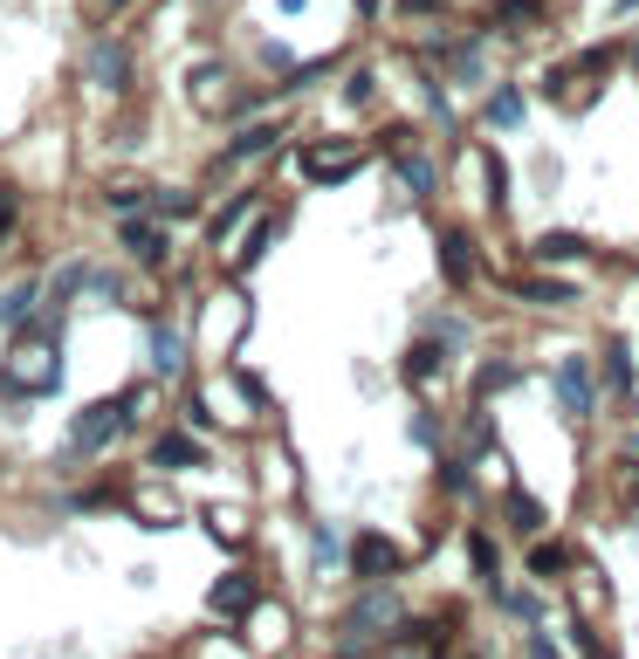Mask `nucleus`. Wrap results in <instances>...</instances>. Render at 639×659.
Wrapping results in <instances>:
<instances>
[{"label":"nucleus","instance_id":"obj_1","mask_svg":"<svg viewBox=\"0 0 639 659\" xmlns=\"http://www.w3.org/2000/svg\"><path fill=\"white\" fill-rule=\"evenodd\" d=\"M138 419V392H124V398H104V405H90L83 419L69 426V453H104L124 426Z\"/></svg>","mask_w":639,"mask_h":659},{"label":"nucleus","instance_id":"obj_2","mask_svg":"<svg viewBox=\"0 0 639 659\" xmlns=\"http://www.w3.org/2000/svg\"><path fill=\"white\" fill-rule=\"evenodd\" d=\"M557 398H564V413H578V419L598 405V385H592V365H584V358L557 365Z\"/></svg>","mask_w":639,"mask_h":659},{"label":"nucleus","instance_id":"obj_3","mask_svg":"<svg viewBox=\"0 0 639 659\" xmlns=\"http://www.w3.org/2000/svg\"><path fill=\"white\" fill-rule=\"evenodd\" d=\"M90 76L104 90H132V48L124 42H90Z\"/></svg>","mask_w":639,"mask_h":659},{"label":"nucleus","instance_id":"obj_4","mask_svg":"<svg viewBox=\"0 0 639 659\" xmlns=\"http://www.w3.org/2000/svg\"><path fill=\"white\" fill-rule=\"evenodd\" d=\"M207 604H214L220 618H248L254 604H262V591H254V577H248V570H235V577H220V585H214Z\"/></svg>","mask_w":639,"mask_h":659},{"label":"nucleus","instance_id":"obj_5","mask_svg":"<svg viewBox=\"0 0 639 659\" xmlns=\"http://www.w3.org/2000/svg\"><path fill=\"white\" fill-rule=\"evenodd\" d=\"M351 570H357V577H392V570H399V550H392V536H357V550H351Z\"/></svg>","mask_w":639,"mask_h":659},{"label":"nucleus","instance_id":"obj_6","mask_svg":"<svg viewBox=\"0 0 639 659\" xmlns=\"http://www.w3.org/2000/svg\"><path fill=\"white\" fill-rule=\"evenodd\" d=\"M441 268H447V282H475V241L461 234V227L441 234Z\"/></svg>","mask_w":639,"mask_h":659},{"label":"nucleus","instance_id":"obj_7","mask_svg":"<svg viewBox=\"0 0 639 659\" xmlns=\"http://www.w3.org/2000/svg\"><path fill=\"white\" fill-rule=\"evenodd\" d=\"M117 234H124V247H132L138 262H166V234H159V227H151V220H124Z\"/></svg>","mask_w":639,"mask_h":659},{"label":"nucleus","instance_id":"obj_8","mask_svg":"<svg viewBox=\"0 0 639 659\" xmlns=\"http://www.w3.org/2000/svg\"><path fill=\"white\" fill-rule=\"evenodd\" d=\"M441 358H447V344H441V337L426 330V344H413V350H406V385H426V378H433V365H441Z\"/></svg>","mask_w":639,"mask_h":659},{"label":"nucleus","instance_id":"obj_9","mask_svg":"<svg viewBox=\"0 0 639 659\" xmlns=\"http://www.w3.org/2000/svg\"><path fill=\"white\" fill-rule=\"evenodd\" d=\"M529 255L536 262H584V255H592V241H584V234H544Z\"/></svg>","mask_w":639,"mask_h":659},{"label":"nucleus","instance_id":"obj_10","mask_svg":"<svg viewBox=\"0 0 639 659\" xmlns=\"http://www.w3.org/2000/svg\"><path fill=\"white\" fill-rule=\"evenodd\" d=\"M179 358H186V344H179V330L172 323H151V365H159L166 378L179 371Z\"/></svg>","mask_w":639,"mask_h":659},{"label":"nucleus","instance_id":"obj_11","mask_svg":"<svg viewBox=\"0 0 639 659\" xmlns=\"http://www.w3.org/2000/svg\"><path fill=\"white\" fill-rule=\"evenodd\" d=\"M392 618H399V598H392V591H372V598H365V604L351 612V625H357V632H372V625H392Z\"/></svg>","mask_w":639,"mask_h":659},{"label":"nucleus","instance_id":"obj_12","mask_svg":"<svg viewBox=\"0 0 639 659\" xmlns=\"http://www.w3.org/2000/svg\"><path fill=\"white\" fill-rule=\"evenodd\" d=\"M351 165H357V151L351 144H330V151H317V159H310V180H344Z\"/></svg>","mask_w":639,"mask_h":659},{"label":"nucleus","instance_id":"obj_13","mask_svg":"<svg viewBox=\"0 0 639 659\" xmlns=\"http://www.w3.org/2000/svg\"><path fill=\"white\" fill-rule=\"evenodd\" d=\"M275 138H283V131H275V124H254V131H241L235 144H227V165H241V159H254V151H269Z\"/></svg>","mask_w":639,"mask_h":659},{"label":"nucleus","instance_id":"obj_14","mask_svg":"<svg viewBox=\"0 0 639 659\" xmlns=\"http://www.w3.org/2000/svg\"><path fill=\"white\" fill-rule=\"evenodd\" d=\"M489 124H495V131H516V124H523V90H495L489 96Z\"/></svg>","mask_w":639,"mask_h":659},{"label":"nucleus","instance_id":"obj_15","mask_svg":"<svg viewBox=\"0 0 639 659\" xmlns=\"http://www.w3.org/2000/svg\"><path fill=\"white\" fill-rule=\"evenodd\" d=\"M399 186H406V193H420V199L433 193V165H426V151H406V159H399Z\"/></svg>","mask_w":639,"mask_h":659},{"label":"nucleus","instance_id":"obj_16","mask_svg":"<svg viewBox=\"0 0 639 659\" xmlns=\"http://www.w3.org/2000/svg\"><path fill=\"white\" fill-rule=\"evenodd\" d=\"M248 213H254V193H241V199H227V207H220V220H214V247H220V241H235Z\"/></svg>","mask_w":639,"mask_h":659},{"label":"nucleus","instance_id":"obj_17","mask_svg":"<svg viewBox=\"0 0 639 659\" xmlns=\"http://www.w3.org/2000/svg\"><path fill=\"white\" fill-rule=\"evenodd\" d=\"M605 385H612V392H632V358H626L619 337L605 344Z\"/></svg>","mask_w":639,"mask_h":659},{"label":"nucleus","instance_id":"obj_18","mask_svg":"<svg viewBox=\"0 0 639 659\" xmlns=\"http://www.w3.org/2000/svg\"><path fill=\"white\" fill-rule=\"evenodd\" d=\"M151 461H159V467H199V447L193 440H159V447H151Z\"/></svg>","mask_w":639,"mask_h":659},{"label":"nucleus","instance_id":"obj_19","mask_svg":"<svg viewBox=\"0 0 639 659\" xmlns=\"http://www.w3.org/2000/svg\"><path fill=\"white\" fill-rule=\"evenodd\" d=\"M186 90H193V104H214V90H227V69H220V62H199Z\"/></svg>","mask_w":639,"mask_h":659},{"label":"nucleus","instance_id":"obj_20","mask_svg":"<svg viewBox=\"0 0 639 659\" xmlns=\"http://www.w3.org/2000/svg\"><path fill=\"white\" fill-rule=\"evenodd\" d=\"M489 453H495V419L475 413V426H468V461H489Z\"/></svg>","mask_w":639,"mask_h":659},{"label":"nucleus","instance_id":"obj_21","mask_svg":"<svg viewBox=\"0 0 639 659\" xmlns=\"http://www.w3.org/2000/svg\"><path fill=\"white\" fill-rule=\"evenodd\" d=\"M516 296H523V302H571L578 289H571V282H516Z\"/></svg>","mask_w":639,"mask_h":659},{"label":"nucleus","instance_id":"obj_22","mask_svg":"<svg viewBox=\"0 0 639 659\" xmlns=\"http://www.w3.org/2000/svg\"><path fill=\"white\" fill-rule=\"evenodd\" d=\"M406 433H413V447H426V453H433V447H441V419H433L426 405H420V413H413V426H406Z\"/></svg>","mask_w":639,"mask_h":659},{"label":"nucleus","instance_id":"obj_23","mask_svg":"<svg viewBox=\"0 0 639 659\" xmlns=\"http://www.w3.org/2000/svg\"><path fill=\"white\" fill-rule=\"evenodd\" d=\"M475 385H481V398H495V392H509V385H516V365H489V371L475 378Z\"/></svg>","mask_w":639,"mask_h":659},{"label":"nucleus","instance_id":"obj_24","mask_svg":"<svg viewBox=\"0 0 639 659\" xmlns=\"http://www.w3.org/2000/svg\"><path fill=\"white\" fill-rule=\"evenodd\" d=\"M28 302H35V282H21V289H14L8 302H0V323H8V330H14L21 316H28Z\"/></svg>","mask_w":639,"mask_h":659},{"label":"nucleus","instance_id":"obj_25","mask_svg":"<svg viewBox=\"0 0 639 659\" xmlns=\"http://www.w3.org/2000/svg\"><path fill=\"white\" fill-rule=\"evenodd\" d=\"M138 516H145V522H172L179 501H172V495H166V501H159V495H138Z\"/></svg>","mask_w":639,"mask_h":659},{"label":"nucleus","instance_id":"obj_26","mask_svg":"<svg viewBox=\"0 0 639 659\" xmlns=\"http://www.w3.org/2000/svg\"><path fill=\"white\" fill-rule=\"evenodd\" d=\"M509 522H516V529H536V522H544V509H536L529 495H509Z\"/></svg>","mask_w":639,"mask_h":659},{"label":"nucleus","instance_id":"obj_27","mask_svg":"<svg viewBox=\"0 0 639 659\" xmlns=\"http://www.w3.org/2000/svg\"><path fill=\"white\" fill-rule=\"evenodd\" d=\"M275 241V220H262V227H254V241L241 247V268H254V262H262V247Z\"/></svg>","mask_w":639,"mask_h":659},{"label":"nucleus","instance_id":"obj_28","mask_svg":"<svg viewBox=\"0 0 639 659\" xmlns=\"http://www.w3.org/2000/svg\"><path fill=\"white\" fill-rule=\"evenodd\" d=\"M509 604V618H523V625H536V618H544V604H536L529 591H516V598H502Z\"/></svg>","mask_w":639,"mask_h":659},{"label":"nucleus","instance_id":"obj_29","mask_svg":"<svg viewBox=\"0 0 639 659\" xmlns=\"http://www.w3.org/2000/svg\"><path fill=\"white\" fill-rule=\"evenodd\" d=\"M468 556H475L481 577H495V543H489V536H468Z\"/></svg>","mask_w":639,"mask_h":659},{"label":"nucleus","instance_id":"obj_30","mask_svg":"<svg viewBox=\"0 0 639 659\" xmlns=\"http://www.w3.org/2000/svg\"><path fill=\"white\" fill-rule=\"evenodd\" d=\"M317 564H323V570H330V564H344V543L330 536V529H317Z\"/></svg>","mask_w":639,"mask_h":659},{"label":"nucleus","instance_id":"obj_31","mask_svg":"<svg viewBox=\"0 0 639 659\" xmlns=\"http://www.w3.org/2000/svg\"><path fill=\"white\" fill-rule=\"evenodd\" d=\"M14 213H21V199H14L8 186H0V241H8V234H14Z\"/></svg>","mask_w":639,"mask_h":659},{"label":"nucleus","instance_id":"obj_32","mask_svg":"<svg viewBox=\"0 0 639 659\" xmlns=\"http://www.w3.org/2000/svg\"><path fill=\"white\" fill-rule=\"evenodd\" d=\"M241 529H248V522H241V516H235V509H227V516H220V509H214V536H241Z\"/></svg>","mask_w":639,"mask_h":659},{"label":"nucleus","instance_id":"obj_33","mask_svg":"<svg viewBox=\"0 0 639 659\" xmlns=\"http://www.w3.org/2000/svg\"><path fill=\"white\" fill-rule=\"evenodd\" d=\"M399 8H406V14H433V8H441V0H399Z\"/></svg>","mask_w":639,"mask_h":659},{"label":"nucleus","instance_id":"obj_34","mask_svg":"<svg viewBox=\"0 0 639 659\" xmlns=\"http://www.w3.org/2000/svg\"><path fill=\"white\" fill-rule=\"evenodd\" d=\"M529 659H557V646L550 639H529Z\"/></svg>","mask_w":639,"mask_h":659},{"label":"nucleus","instance_id":"obj_35","mask_svg":"<svg viewBox=\"0 0 639 659\" xmlns=\"http://www.w3.org/2000/svg\"><path fill=\"white\" fill-rule=\"evenodd\" d=\"M96 8H104V14H117V8H132V0H96Z\"/></svg>","mask_w":639,"mask_h":659},{"label":"nucleus","instance_id":"obj_36","mask_svg":"<svg viewBox=\"0 0 639 659\" xmlns=\"http://www.w3.org/2000/svg\"><path fill=\"white\" fill-rule=\"evenodd\" d=\"M626 447H632V453H639V433H626Z\"/></svg>","mask_w":639,"mask_h":659}]
</instances>
